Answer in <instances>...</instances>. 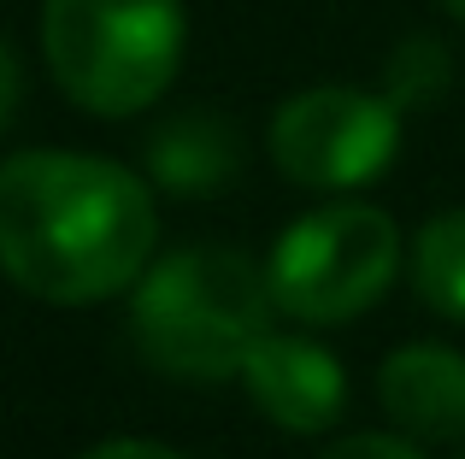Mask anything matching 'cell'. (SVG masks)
<instances>
[{
  "label": "cell",
  "mask_w": 465,
  "mask_h": 459,
  "mask_svg": "<svg viewBox=\"0 0 465 459\" xmlns=\"http://www.w3.org/2000/svg\"><path fill=\"white\" fill-rule=\"evenodd\" d=\"M159 212L130 165L30 148L0 165V271L47 307H94L153 265Z\"/></svg>",
  "instance_id": "obj_1"
},
{
  "label": "cell",
  "mask_w": 465,
  "mask_h": 459,
  "mask_svg": "<svg viewBox=\"0 0 465 459\" xmlns=\"http://www.w3.org/2000/svg\"><path fill=\"white\" fill-rule=\"evenodd\" d=\"M272 283L242 248L194 241L136 277L130 295V342L153 371L183 383L242 377L248 347L265 336Z\"/></svg>",
  "instance_id": "obj_2"
},
{
  "label": "cell",
  "mask_w": 465,
  "mask_h": 459,
  "mask_svg": "<svg viewBox=\"0 0 465 459\" xmlns=\"http://www.w3.org/2000/svg\"><path fill=\"white\" fill-rule=\"evenodd\" d=\"M183 0H42V59L59 94L94 118H136L177 83Z\"/></svg>",
  "instance_id": "obj_3"
},
{
  "label": "cell",
  "mask_w": 465,
  "mask_h": 459,
  "mask_svg": "<svg viewBox=\"0 0 465 459\" xmlns=\"http://www.w3.org/2000/svg\"><path fill=\"white\" fill-rule=\"evenodd\" d=\"M401 271V230L383 207L365 200H330L307 212L272 241L265 283L277 312L301 324H353L365 307L389 295Z\"/></svg>",
  "instance_id": "obj_4"
},
{
  "label": "cell",
  "mask_w": 465,
  "mask_h": 459,
  "mask_svg": "<svg viewBox=\"0 0 465 459\" xmlns=\"http://www.w3.org/2000/svg\"><path fill=\"white\" fill-rule=\"evenodd\" d=\"M272 165L295 189H360L395 165L401 153V106L389 94L353 89V83H318L289 94L272 112Z\"/></svg>",
  "instance_id": "obj_5"
},
{
  "label": "cell",
  "mask_w": 465,
  "mask_h": 459,
  "mask_svg": "<svg viewBox=\"0 0 465 459\" xmlns=\"http://www.w3.org/2000/svg\"><path fill=\"white\" fill-rule=\"evenodd\" d=\"M242 383H248L253 406L289 436H324L348 406V377L341 366L307 336L265 330L242 359Z\"/></svg>",
  "instance_id": "obj_6"
},
{
  "label": "cell",
  "mask_w": 465,
  "mask_h": 459,
  "mask_svg": "<svg viewBox=\"0 0 465 459\" xmlns=\"http://www.w3.org/2000/svg\"><path fill=\"white\" fill-rule=\"evenodd\" d=\"M383 413L419 442H460L465 436V354L448 342H407L377 371Z\"/></svg>",
  "instance_id": "obj_7"
},
{
  "label": "cell",
  "mask_w": 465,
  "mask_h": 459,
  "mask_svg": "<svg viewBox=\"0 0 465 459\" xmlns=\"http://www.w3.org/2000/svg\"><path fill=\"white\" fill-rule=\"evenodd\" d=\"M148 177L165 195H218L242 177V130L218 112H177L148 136Z\"/></svg>",
  "instance_id": "obj_8"
},
{
  "label": "cell",
  "mask_w": 465,
  "mask_h": 459,
  "mask_svg": "<svg viewBox=\"0 0 465 459\" xmlns=\"http://www.w3.org/2000/svg\"><path fill=\"white\" fill-rule=\"evenodd\" d=\"M412 288L430 312L465 324V207L436 212L430 224L412 236Z\"/></svg>",
  "instance_id": "obj_9"
},
{
  "label": "cell",
  "mask_w": 465,
  "mask_h": 459,
  "mask_svg": "<svg viewBox=\"0 0 465 459\" xmlns=\"http://www.w3.org/2000/svg\"><path fill=\"white\" fill-rule=\"evenodd\" d=\"M448 83H454V59H448V47L436 42V35H407L383 65V94L401 106V112L436 106L448 94Z\"/></svg>",
  "instance_id": "obj_10"
},
{
  "label": "cell",
  "mask_w": 465,
  "mask_h": 459,
  "mask_svg": "<svg viewBox=\"0 0 465 459\" xmlns=\"http://www.w3.org/2000/svg\"><path fill=\"white\" fill-rule=\"evenodd\" d=\"M318 459H424V448H412L407 436H348L330 442Z\"/></svg>",
  "instance_id": "obj_11"
},
{
  "label": "cell",
  "mask_w": 465,
  "mask_h": 459,
  "mask_svg": "<svg viewBox=\"0 0 465 459\" xmlns=\"http://www.w3.org/2000/svg\"><path fill=\"white\" fill-rule=\"evenodd\" d=\"M77 459H183L177 448H165V442H142V436H113L101 442V448L77 454Z\"/></svg>",
  "instance_id": "obj_12"
},
{
  "label": "cell",
  "mask_w": 465,
  "mask_h": 459,
  "mask_svg": "<svg viewBox=\"0 0 465 459\" xmlns=\"http://www.w3.org/2000/svg\"><path fill=\"white\" fill-rule=\"evenodd\" d=\"M18 101H24V71H18V59H12V47L0 42V136H6L12 118H18Z\"/></svg>",
  "instance_id": "obj_13"
},
{
  "label": "cell",
  "mask_w": 465,
  "mask_h": 459,
  "mask_svg": "<svg viewBox=\"0 0 465 459\" xmlns=\"http://www.w3.org/2000/svg\"><path fill=\"white\" fill-rule=\"evenodd\" d=\"M436 6H442V12H454V18L465 24V0H436Z\"/></svg>",
  "instance_id": "obj_14"
}]
</instances>
